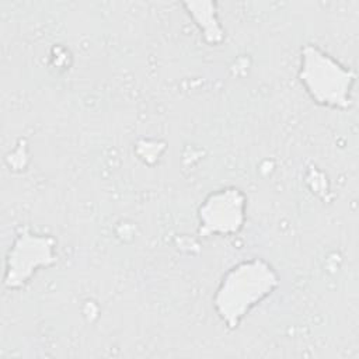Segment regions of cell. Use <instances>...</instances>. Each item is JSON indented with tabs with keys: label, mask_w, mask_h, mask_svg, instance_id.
<instances>
[{
	"label": "cell",
	"mask_w": 359,
	"mask_h": 359,
	"mask_svg": "<svg viewBox=\"0 0 359 359\" xmlns=\"http://www.w3.org/2000/svg\"><path fill=\"white\" fill-rule=\"evenodd\" d=\"M297 76L316 104L341 111L352 107L355 72L317 45L306 43L302 46Z\"/></svg>",
	"instance_id": "cell-2"
},
{
	"label": "cell",
	"mask_w": 359,
	"mask_h": 359,
	"mask_svg": "<svg viewBox=\"0 0 359 359\" xmlns=\"http://www.w3.org/2000/svg\"><path fill=\"white\" fill-rule=\"evenodd\" d=\"M56 240L49 234L22 231L10 247L6 257L3 283L7 289L24 287L41 269L56 264Z\"/></svg>",
	"instance_id": "cell-3"
},
{
	"label": "cell",
	"mask_w": 359,
	"mask_h": 359,
	"mask_svg": "<svg viewBox=\"0 0 359 359\" xmlns=\"http://www.w3.org/2000/svg\"><path fill=\"white\" fill-rule=\"evenodd\" d=\"M280 285L276 269L264 258L234 264L222 276L213 294V309L229 330H237L245 316Z\"/></svg>",
	"instance_id": "cell-1"
},
{
	"label": "cell",
	"mask_w": 359,
	"mask_h": 359,
	"mask_svg": "<svg viewBox=\"0 0 359 359\" xmlns=\"http://www.w3.org/2000/svg\"><path fill=\"white\" fill-rule=\"evenodd\" d=\"M184 7H187V13L201 29L206 43L212 46L222 43V41L224 39V31L217 20V11L215 8L216 3H184Z\"/></svg>",
	"instance_id": "cell-5"
},
{
	"label": "cell",
	"mask_w": 359,
	"mask_h": 359,
	"mask_svg": "<svg viewBox=\"0 0 359 359\" xmlns=\"http://www.w3.org/2000/svg\"><path fill=\"white\" fill-rule=\"evenodd\" d=\"M245 212L247 196L240 188L216 189L198 208V233L203 237L237 234L244 227Z\"/></svg>",
	"instance_id": "cell-4"
}]
</instances>
